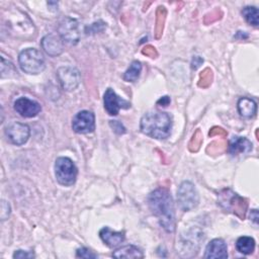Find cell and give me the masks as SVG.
<instances>
[{
    "label": "cell",
    "mask_w": 259,
    "mask_h": 259,
    "mask_svg": "<svg viewBox=\"0 0 259 259\" xmlns=\"http://www.w3.org/2000/svg\"><path fill=\"white\" fill-rule=\"evenodd\" d=\"M149 206L157 217L161 227L168 233L175 230V211L171 194L165 188H158L150 193Z\"/></svg>",
    "instance_id": "1"
},
{
    "label": "cell",
    "mask_w": 259,
    "mask_h": 259,
    "mask_svg": "<svg viewBox=\"0 0 259 259\" xmlns=\"http://www.w3.org/2000/svg\"><path fill=\"white\" fill-rule=\"evenodd\" d=\"M140 127L145 135L154 139L164 140L171 134L172 119L166 112L151 111L142 116Z\"/></svg>",
    "instance_id": "2"
},
{
    "label": "cell",
    "mask_w": 259,
    "mask_h": 259,
    "mask_svg": "<svg viewBox=\"0 0 259 259\" xmlns=\"http://www.w3.org/2000/svg\"><path fill=\"white\" fill-rule=\"evenodd\" d=\"M18 63L21 70L30 75L39 74L45 70V58L42 54L33 48H28L20 52Z\"/></svg>",
    "instance_id": "3"
},
{
    "label": "cell",
    "mask_w": 259,
    "mask_h": 259,
    "mask_svg": "<svg viewBox=\"0 0 259 259\" xmlns=\"http://www.w3.org/2000/svg\"><path fill=\"white\" fill-rule=\"evenodd\" d=\"M77 167L74 162L67 157H60L55 163V175L58 182L64 186H71L77 178Z\"/></svg>",
    "instance_id": "4"
},
{
    "label": "cell",
    "mask_w": 259,
    "mask_h": 259,
    "mask_svg": "<svg viewBox=\"0 0 259 259\" xmlns=\"http://www.w3.org/2000/svg\"><path fill=\"white\" fill-rule=\"evenodd\" d=\"M177 201L179 207L184 211H189L197 206L199 196L196 188L190 181H183L177 190Z\"/></svg>",
    "instance_id": "5"
},
{
    "label": "cell",
    "mask_w": 259,
    "mask_h": 259,
    "mask_svg": "<svg viewBox=\"0 0 259 259\" xmlns=\"http://www.w3.org/2000/svg\"><path fill=\"white\" fill-rule=\"evenodd\" d=\"M60 37L63 41L70 45H76L80 39L79 23L76 19L71 17H65L58 26Z\"/></svg>",
    "instance_id": "6"
},
{
    "label": "cell",
    "mask_w": 259,
    "mask_h": 259,
    "mask_svg": "<svg viewBox=\"0 0 259 259\" xmlns=\"http://www.w3.org/2000/svg\"><path fill=\"white\" fill-rule=\"evenodd\" d=\"M219 202L225 209L230 211L232 210L240 218H244L247 208V203L242 197L238 196L236 193L232 192L231 190H226L225 194H221Z\"/></svg>",
    "instance_id": "7"
},
{
    "label": "cell",
    "mask_w": 259,
    "mask_h": 259,
    "mask_svg": "<svg viewBox=\"0 0 259 259\" xmlns=\"http://www.w3.org/2000/svg\"><path fill=\"white\" fill-rule=\"evenodd\" d=\"M58 80L62 88L66 91H72L76 89L81 81V76L79 71L74 67H61L57 71Z\"/></svg>",
    "instance_id": "8"
},
{
    "label": "cell",
    "mask_w": 259,
    "mask_h": 259,
    "mask_svg": "<svg viewBox=\"0 0 259 259\" xmlns=\"http://www.w3.org/2000/svg\"><path fill=\"white\" fill-rule=\"evenodd\" d=\"M5 135L10 143L16 146H21L27 142L30 135V128L25 123L14 121L6 126Z\"/></svg>",
    "instance_id": "9"
},
{
    "label": "cell",
    "mask_w": 259,
    "mask_h": 259,
    "mask_svg": "<svg viewBox=\"0 0 259 259\" xmlns=\"http://www.w3.org/2000/svg\"><path fill=\"white\" fill-rule=\"evenodd\" d=\"M72 128L77 134H89L95 130V116L89 110H81L73 117Z\"/></svg>",
    "instance_id": "10"
},
{
    "label": "cell",
    "mask_w": 259,
    "mask_h": 259,
    "mask_svg": "<svg viewBox=\"0 0 259 259\" xmlns=\"http://www.w3.org/2000/svg\"><path fill=\"white\" fill-rule=\"evenodd\" d=\"M104 108L109 115H116L120 109L131 107V103L119 97L111 88H108L103 96Z\"/></svg>",
    "instance_id": "11"
},
{
    "label": "cell",
    "mask_w": 259,
    "mask_h": 259,
    "mask_svg": "<svg viewBox=\"0 0 259 259\" xmlns=\"http://www.w3.org/2000/svg\"><path fill=\"white\" fill-rule=\"evenodd\" d=\"M14 109L23 117H33L37 115L40 110V104L27 97H19L14 101Z\"/></svg>",
    "instance_id": "12"
},
{
    "label": "cell",
    "mask_w": 259,
    "mask_h": 259,
    "mask_svg": "<svg viewBox=\"0 0 259 259\" xmlns=\"http://www.w3.org/2000/svg\"><path fill=\"white\" fill-rule=\"evenodd\" d=\"M42 50L51 57H57L63 52V39L57 34H47L40 41Z\"/></svg>",
    "instance_id": "13"
},
{
    "label": "cell",
    "mask_w": 259,
    "mask_h": 259,
    "mask_svg": "<svg viewBox=\"0 0 259 259\" xmlns=\"http://www.w3.org/2000/svg\"><path fill=\"white\" fill-rule=\"evenodd\" d=\"M228 249L227 244L223 239H213L211 240L206 248L204 253V258H227Z\"/></svg>",
    "instance_id": "14"
},
{
    "label": "cell",
    "mask_w": 259,
    "mask_h": 259,
    "mask_svg": "<svg viewBox=\"0 0 259 259\" xmlns=\"http://www.w3.org/2000/svg\"><path fill=\"white\" fill-rule=\"evenodd\" d=\"M99 236L101 240L104 242V244H106L110 248L117 247L125 239L124 232H115L110 230L108 227L102 228L99 232Z\"/></svg>",
    "instance_id": "15"
},
{
    "label": "cell",
    "mask_w": 259,
    "mask_h": 259,
    "mask_svg": "<svg viewBox=\"0 0 259 259\" xmlns=\"http://www.w3.org/2000/svg\"><path fill=\"white\" fill-rule=\"evenodd\" d=\"M252 150V143L242 137H233L229 142V152L232 155L248 153Z\"/></svg>",
    "instance_id": "16"
},
{
    "label": "cell",
    "mask_w": 259,
    "mask_h": 259,
    "mask_svg": "<svg viewBox=\"0 0 259 259\" xmlns=\"http://www.w3.org/2000/svg\"><path fill=\"white\" fill-rule=\"evenodd\" d=\"M238 111L241 116L245 118L253 117L257 111L256 102L248 97H242L238 101Z\"/></svg>",
    "instance_id": "17"
},
{
    "label": "cell",
    "mask_w": 259,
    "mask_h": 259,
    "mask_svg": "<svg viewBox=\"0 0 259 259\" xmlns=\"http://www.w3.org/2000/svg\"><path fill=\"white\" fill-rule=\"evenodd\" d=\"M115 258H143V252L134 245H126L118 248L112 253Z\"/></svg>",
    "instance_id": "18"
},
{
    "label": "cell",
    "mask_w": 259,
    "mask_h": 259,
    "mask_svg": "<svg viewBox=\"0 0 259 259\" xmlns=\"http://www.w3.org/2000/svg\"><path fill=\"white\" fill-rule=\"evenodd\" d=\"M236 248L242 254H245V255L251 254L255 248V241L251 237H247V236L240 237L236 242Z\"/></svg>",
    "instance_id": "19"
},
{
    "label": "cell",
    "mask_w": 259,
    "mask_h": 259,
    "mask_svg": "<svg viewBox=\"0 0 259 259\" xmlns=\"http://www.w3.org/2000/svg\"><path fill=\"white\" fill-rule=\"evenodd\" d=\"M142 71V64L139 61H134L123 74V79L127 82H135Z\"/></svg>",
    "instance_id": "20"
},
{
    "label": "cell",
    "mask_w": 259,
    "mask_h": 259,
    "mask_svg": "<svg viewBox=\"0 0 259 259\" xmlns=\"http://www.w3.org/2000/svg\"><path fill=\"white\" fill-rule=\"evenodd\" d=\"M242 14L246 21L253 25V26H258V18H259V13L258 9L254 6H246L242 10Z\"/></svg>",
    "instance_id": "21"
},
{
    "label": "cell",
    "mask_w": 259,
    "mask_h": 259,
    "mask_svg": "<svg viewBox=\"0 0 259 259\" xmlns=\"http://www.w3.org/2000/svg\"><path fill=\"white\" fill-rule=\"evenodd\" d=\"M15 73V69L12 63L6 61L3 57H1V77H10Z\"/></svg>",
    "instance_id": "22"
},
{
    "label": "cell",
    "mask_w": 259,
    "mask_h": 259,
    "mask_svg": "<svg viewBox=\"0 0 259 259\" xmlns=\"http://www.w3.org/2000/svg\"><path fill=\"white\" fill-rule=\"evenodd\" d=\"M76 257L77 258H97V254H95L93 251L89 250L88 248L85 247H81L79 249H77L76 251Z\"/></svg>",
    "instance_id": "23"
},
{
    "label": "cell",
    "mask_w": 259,
    "mask_h": 259,
    "mask_svg": "<svg viewBox=\"0 0 259 259\" xmlns=\"http://www.w3.org/2000/svg\"><path fill=\"white\" fill-rule=\"evenodd\" d=\"M110 126L113 128V131L116 133V134H124L125 133V127L123 126V124L121 122H119L118 120H111L109 122Z\"/></svg>",
    "instance_id": "24"
},
{
    "label": "cell",
    "mask_w": 259,
    "mask_h": 259,
    "mask_svg": "<svg viewBox=\"0 0 259 259\" xmlns=\"http://www.w3.org/2000/svg\"><path fill=\"white\" fill-rule=\"evenodd\" d=\"M10 213V205L5 200H2L1 202V220L4 221L8 218Z\"/></svg>",
    "instance_id": "25"
},
{
    "label": "cell",
    "mask_w": 259,
    "mask_h": 259,
    "mask_svg": "<svg viewBox=\"0 0 259 259\" xmlns=\"http://www.w3.org/2000/svg\"><path fill=\"white\" fill-rule=\"evenodd\" d=\"M34 254L32 252L23 251V250H17L13 254V258H33Z\"/></svg>",
    "instance_id": "26"
},
{
    "label": "cell",
    "mask_w": 259,
    "mask_h": 259,
    "mask_svg": "<svg viewBox=\"0 0 259 259\" xmlns=\"http://www.w3.org/2000/svg\"><path fill=\"white\" fill-rule=\"evenodd\" d=\"M250 219H251L255 224L258 223V211H257V209H252V210H251Z\"/></svg>",
    "instance_id": "27"
},
{
    "label": "cell",
    "mask_w": 259,
    "mask_h": 259,
    "mask_svg": "<svg viewBox=\"0 0 259 259\" xmlns=\"http://www.w3.org/2000/svg\"><path fill=\"white\" fill-rule=\"evenodd\" d=\"M169 102H170L169 97H168V96H164V97H162V98H161L157 103H158V104H160V103H161V104H163L162 106H166Z\"/></svg>",
    "instance_id": "28"
}]
</instances>
